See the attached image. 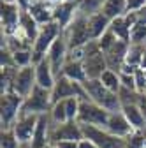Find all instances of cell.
<instances>
[{
	"instance_id": "8fae6325",
	"label": "cell",
	"mask_w": 146,
	"mask_h": 148,
	"mask_svg": "<svg viewBox=\"0 0 146 148\" xmlns=\"http://www.w3.org/2000/svg\"><path fill=\"white\" fill-rule=\"evenodd\" d=\"M35 86H37V81H35V65L18 69V74L14 78V85H12L14 94H18L21 99H27L33 92Z\"/></svg>"
},
{
	"instance_id": "484cf974",
	"label": "cell",
	"mask_w": 146,
	"mask_h": 148,
	"mask_svg": "<svg viewBox=\"0 0 146 148\" xmlns=\"http://www.w3.org/2000/svg\"><path fill=\"white\" fill-rule=\"evenodd\" d=\"M102 12L109 18V20H116L120 16H125L127 12V0H106L104 2V7H102Z\"/></svg>"
},
{
	"instance_id": "7402d4cb",
	"label": "cell",
	"mask_w": 146,
	"mask_h": 148,
	"mask_svg": "<svg viewBox=\"0 0 146 148\" xmlns=\"http://www.w3.org/2000/svg\"><path fill=\"white\" fill-rule=\"evenodd\" d=\"M39 30H41V25L32 18V14L27 12V11H21L20 30H18V34H21L23 37H27V39L33 44L35 39H37V35H39Z\"/></svg>"
},
{
	"instance_id": "60d3db41",
	"label": "cell",
	"mask_w": 146,
	"mask_h": 148,
	"mask_svg": "<svg viewBox=\"0 0 146 148\" xmlns=\"http://www.w3.org/2000/svg\"><path fill=\"white\" fill-rule=\"evenodd\" d=\"M137 106H139V109L143 111V115H144V118H146V94H141V95H139Z\"/></svg>"
},
{
	"instance_id": "f6af8a7d",
	"label": "cell",
	"mask_w": 146,
	"mask_h": 148,
	"mask_svg": "<svg viewBox=\"0 0 146 148\" xmlns=\"http://www.w3.org/2000/svg\"><path fill=\"white\" fill-rule=\"evenodd\" d=\"M46 148H55V146H51V145H48V146H46Z\"/></svg>"
},
{
	"instance_id": "d6986e66",
	"label": "cell",
	"mask_w": 146,
	"mask_h": 148,
	"mask_svg": "<svg viewBox=\"0 0 146 148\" xmlns=\"http://www.w3.org/2000/svg\"><path fill=\"white\" fill-rule=\"evenodd\" d=\"M70 97H76V83L67 79L65 76H58L57 81H55V86L51 88L53 104L60 101H67Z\"/></svg>"
},
{
	"instance_id": "f546056e",
	"label": "cell",
	"mask_w": 146,
	"mask_h": 148,
	"mask_svg": "<svg viewBox=\"0 0 146 148\" xmlns=\"http://www.w3.org/2000/svg\"><path fill=\"white\" fill-rule=\"evenodd\" d=\"M129 44L146 46V23L136 21V25L130 30V41H129Z\"/></svg>"
},
{
	"instance_id": "9c48e42d",
	"label": "cell",
	"mask_w": 146,
	"mask_h": 148,
	"mask_svg": "<svg viewBox=\"0 0 146 148\" xmlns=\"http://www.w3.org/2000/svg\"><path fill=\"white\" fill-rule=\"evenodd\" d=\"M109 118V111L104 109L102 106L92 102V101H85L79 106V115H78V122L83 125H95V127H106Z\"/></svg>"
},
{
	"instance_id": "ffe728a7",
	"label": "cell",
	"mask_w": 146,
	"mask_h": 148,
	"mask_svg": "<svg viewBox=\"0 0 146 148\" xmlns=\"http://www.w3.org/2000/svg\"><path fill=\"white\" fill-rule=\"evenodd\" d=\"M35 81L37 86L44 88V90H51L57 81V74H55L51 64L48 62V58L41 60L39 64H35Z\"/></svg>"
},
{
	"instance_id": "8992f818",
	"label": "cell",
	"mask_w": 146,
	"mask_h": 148,
	"mask_svg": "<svg viewBox=\"0 0 146 148\" xmlns=\"http://www.w3.org/2000/svg\"><path fill=\"white\" fill-rule=\"evenodd\" d=\"M53 108V99H51V90H44L41 86H35L33 92L23 101V109L32 115H46Z\"/></svg>"
},
{
	"instance_id": "d4e9b609",
	"label": "cell",
	"mask_w": 146,
	"mask_h": 148,
	"mask_svg": "<svg viewBox=\"0 0 146 148\" xmlns=\"http://www.w3.org/2000/svg\"><path fill=\"white\" fill-rule=\"evenodd\" d=\"M106 0H76V14L83 18H90L97 12H102Z\"/></svg>"
},
{
	"instance_id": "f1b7e54d",
	"label": "cell",
	"mask_w": 146,
	"mask_h": 148,
	"mask_svg": "<svg viewBox=\"0 0 146 148\" xmlns=\"http://www.w3.org/2000/svg\"><path fill=\"white\" fill-rule=\"evenodd\" d=\"M100 81L102 85L109 90V92H115V94H118V90L121 88V83H120V74L111 71V69H107L102 76H100Z\"/></svg>"
},
{
	"instance_id": "44dd1931",
	"label": "cell",
	"mask_w": 146,
	"mask_h": 148,
	"mask_svg": "<svg viewBox=\"0 0 146 148\" xmlns=\"http://www.w3.org/2000/svg\"><path fill=\"white\" fill-rule=\"evenodd\" d=\"M109 25H111V20H109L104 12H97L93 16H90L88 18V30H90L92 41H99L100 37L109 30Z\"/></svg>"
},
{
	"instance_id": "7a4b0ae2",
	"label": "cell",
	"mask_w": 146,
	"mask_h": 148,
	"mask_svg": "<svg viewBox=\"0 0 146 148\" xmlns=\"http://www.w3.org/2000/svg\"><path fill=\"white\" fill-rule=\"evenodd\" d=\"M83 65L88 79H100V76L107 71L104 53L97 41H90L83 48Z\"/></svg>"
},
{
	"instance_id": "836d02e7",
	"label": "cell",
	"mask_w": 146,
	"mask_h": 148,
	"mask_svg": "<svg viewBox=\"0 0 146 148\" xmlns=\"http://www.w3.org/2000/svg\"><path fill=\"white\" fill-rule=\"evenodd\" d=\"M20 146L21 143L18 141V138L14 136L11 129L2 131V134H0V148H20Z\"/></svg>"
},
{
	"instance_id": "2e32d148",
	"label": "cell",
	"mask_w": 146,
	"mask_h": 148,
	"mask_svg": "<svg viewBox=\"0 0 146 148\" xmlns=\"http://www.w3.org/2000/svg\"><path fill=\"white\" fill-rule=\"evenodd\" d=\"M32 18L37 21L41 27L42 25H48L53 21V12H55V2L53 0H35L32 4L30 11Z\"/></svg>"
},
{
	"instance_id": "b9f144b4",
	"label": "cell",
	"mask_w": 146,
	"mask_h": 148,
	"mask_svg": "<svg viewBox=\"0 0 146 148\" xmlns=\"http://www.w3.org/2000/svg\"><path fill=\"white\" fill-rule=\"evenodd\" d=\"M79 148H99V146H97L93 141H90V139H85V138H83V139L79 141Z\"/></svg>"
},
{
	"instance_id": "7bdbcfd3",
	"label": "cell",
	"mask_w": 146,
	"mask_h": 148,
	"mask_svg": "<svg viewBox=\"0 0 146 148\" xmlns=\"http://www.w3.org/2000/svg\"><path fill=\"white\" fill-rule=\"evenodd\" d=\"M141 69L146 71V51H144V57H143V62H141Z\"/></svg>"
},
{
	"instance_id": "bcb514c9",
	"label": "cell",
	"mask_w": 146,
	"mask_h": 148,
	"mask_svg": "<svg viewBox=\"0 0 146 148\" xmlns=\"http://www.w3.org/2000/svg\"><path fill=\"white\" fill-rule=\"evenodd\" d=\"M144 132H146V131H144Z\"/></svg>"
},
{
	"instance_id": "ee69618b",
	"label": "cell",
	"mask_w": 146,
	"mask_h": 148,
	"mask_svg": "<svg viewBox=\"0 0 146 148\" xmlns=\"http://www.w3.org/2000/svg\"><path fill=\"white\" fill-rule=\"evenodd\" d=\"M2 2H4V4H16L18 0H2Z\"/></svg>"
},
{
	"instance_id": "4fadbf2b",
	"label": "cell",
	"mask_w": 146,
	"mask_h": 148,
	"mask_svg": "<svg viewBox=\"0 0 146 148\" xmlns=\"http://www.w3.org/2000/svg\"><path fill=\"white\" fill-rule=\"evenodd\" d=\"M46 58L51 64L55 74H57V78L62 76V69H63V65H65V62L69 58V46H67V41H65L63 34L53 42V46L49 48V51L46 55Z\"/></svg>"
},
{
	"instance_id": "ac0fdd59",
	"label": "cell",
	"mask_w": 146,
	"mask_h": 148,
	"mask_svg": "<svg viewBox=\"0 0 146 148\" xmlns=\"http://www.w3.org/2000/svg\"><path fill=\"white\" fill-rule=\"evenodd\" d=\"M49 134H51V118L49 113L41 115L37 120V127L32 138V146L33 148H46L49 145Z\"/></svg>"
},
{
	"instance_id": "30bf717a",
	"label": "cell",
	"mask_w": 146,
	"mask_h": 148,
	"mask_svg": "<svg viewBox=\"0 0 146 148\" xmlns=\"http://www.w3.org/2000/svg\"><path fill=\"white\" fill-rule=\"evenodd\" d=\"M37 120H39L37 115L27 113V111H21V113H20L18 120H16L14 125L11 127V131L14 132V136L18 138V141H20L21 145H23V143H32L35 127H37Z\"/></svg>"
},
{
	"instance_id": "4dcf8cb0",
	"label": "cell",
	"mask_w": 146,
	"mask_h": 148,
	"mask_svg": "<svg viewBox=\"0 0 146 148\" xmlns=\"http://www.w3.org/2000/svg\"><path fill=\"white\" fill-rule=\"evenodd\" d=\"M12 58H14V65H16L18 69L33 65V53H32V49L16 51V53H12Z\"/></svg>"
},
{
	"instance_id": "cb8c5ba5",
	"label": "cell",
	"mask_w": 146,
	"mask_h": 148,
	"mask_svg": "<svg viewBox=\"0 0 146 148\" xmlns=\"http://www.w3.org/2000/svg\"><path fill=\"white\" fill-rule=\"evenodd\" d=\"M121 113L125 115L127 120H129V123L132 125L134 131H146V118H144L143 111L139 109L137 104L121 106Z\"/></svg>"
},
{
	"instance_id": "603a6c76",
	"label": "cell",
	"mask_w": 146,
	"mask_h": 148,
	"mask_svg": "<svg viewBox=\"0 0 146 148\" xmlns=\"http://www.w3.org/2000/svg\"><path fill=\"white\" fill-rule=\"evenodd\" d=\"M62 76H65L67 79L74 81V83H85L88 79L83 62L81 60H70V58H67V62L62 69Z\"/></svg>"
},
{
	"instance_id": "5b68a950",
	"label": "cell",
	"mask_w": 146,
	"mask_h": 148,
	"mask_svg": "<svg viewBox=\"0 0 146 148\" xmlns=\"http://www.w3.org/2000/svg\"><path fill=\"white\" fill-rule=\"evenodd\" d=\"M23 101L18 94L14 92H7L2 94L0 99V123H2V131H7L14 125V122L20 116L21 109H23Z\"/></svg>"
},
{
	"instance_id": "9a60e30c",
	"label": "cell",
	"mask_w": 146,
	"mask_h": 148,
	"mask_svg": "<svg viewBox=\"0 0 146 148\" xmlns=\"http://www.w3.org/2000/svg\"><path fill=\"white\" fill-rule=\"evenodd\" d=\"M104 129H106L107 132H111L113 136H118V138H121V139H127L132 132H136L121 111L109 113V118H107V123H106Z\"/></svg>"
},
{
	"instance_id": "83f0119b",
	"label": "cell",
	"mask_w": 146,
	"mask_h": 148,
	"mask_svg": "<svg viewBox=\"0 0 146 148\" xmlns=\"http://www.w3.org/2000/svg\"><path fill=\"white\" fill-rule=\"evenodd\" d=\"M0 94H7L12 92V85H14V78L18 74V67H0Z\"/></svg>"
},
{
	"instance_id": "ba28073f",
	"label": "cell",
	"mask_w": 146,
	"mask_h": 148,
	"mask_svg": "<svg viewBox=\"0 0 146 148\" xmlns=\"http://www.w3.org/2000/svg\"><path fill=\"white\" fill-rule=\"evenodd\" d=\"M83 138L93 141L99 148H125V139L113 136L111 132H107L102 127H95V125H83Z\"/></svg>"
},
{
	"instance_id": "d590c367",
	"label": "cell",
	"mask_w": 146,
	"mask_h": 148,
	"mask_svg": "<svg viewBox=\"0 0 146 148\" xmlns=\"http://www.w3.org/2000/svg\"><path fill=\"white\" fill-rule=\"evenodd\" d=\"M79 106H81V102H79L76 97H70V99L65 101V109H67V118H69V120H78Z\"/></svg>"
},
{
	"instance_id": "4316f807",
	"label": "cell",
	"mask_w": 146,
	"mask_h": 148,
	"mask_svg": "<svg viewBox=\"0 0 146 148\" xmlns=\"http://www.w3.org/2000/svg\"><path fill=\"white\" fill-rule=\"evenodd\" d=\"M146 46H139V44H129V49H127V57H125V64L132 67V69H139L143 57H144Z\"/></svg>"
},
{
	"instance_id": "5bb4252c",
	"label": "cell",
	"mask_w": 146,
	"mask_h": 148,
	"mask_svg": "<svg viewBox=\"0 0 146 148\" xmlns=\"http://www.w3.org/2000/svg\"><path fill=\"white\" fill-rule=\"evenodd\" d=\"M127 49H129V42L125 41H116L115 44H111L107 49H104V58L107 64V69H111L115 72L120 74L123 64H125V57H127Z\"/></svg>"
},
{
	"instance_id": "d6a6232c",
	"label": "cell",
	"mask_w": 146,
	"mask_h": 148,
	"mask_svg": "<svg viewBox=\"0 0 146 148\" xmlns=\"http://www.w3.org/2000/svg\"><path fill=\"white\" fill-rule=\"evenodd\" d=\"M125 148H146V132L136 131L125 139Z\"/></svg>"
},
{
	"instance_id": "7c38bea8",
	"label": "cell",
	"mask_w": 146,
	"mask_h": 148,
	"mask_svg": "<svg viewBox=\"0 0 146 148\" xmlns=\"http://www.w3.org/2000/svg\"><path fill=\"white\" fill-rule=\"evenodd\" d=\"M20 18H21V9L18 4H4L0 7V25H2V34L4 35H14L20 30Z\"/></svg>"
},
{
	"instance_id": "f35d334b",
	"label": "cell",
	"mask_w": 146,
	"mask_h": 148,
	"mask_svg": "<svg viewBox=\"0 0 146 148\" xmlns=\"http://www.w3.org/2000/svg\"><path fill=\"white\" fill-rule=\"evenodd\" d=\"M143 7H146V0H127V11L129 12H137Z\"/></svg>"
},
{
	"instance_id": "e575fe53",
	"label": "cell",
	"mask_w": 146,
	"mask_h": 148,
	"mask_svg": "<svg viewBox=\"0 0 146 148\" xmlns=\"http://www.w3.org/2000/svg\"><path fill=\"white\" fill-rule=\"evenodd\" d=\"M139 95H141V94H137V92H134V90H127V88H120V90H118V97H120L121 106H127V104H137Z\"/></svg>"
},
{
	"instance_id": "52a82bcc",
	"label": "cell",
	"mask_w": 146,
	"mask_h": 148,
	"mask_svg": "<svg viewBox=\"0 0 146 148\" xmlns=\"http://www.w3.org/2000/svg\"><path fill=\"white\" fill-rule=\"evenodd\" d=\"M81 139H83V127L78 120H69L63 123L51 122L49 145H57L62 141H81Z\"/></svg>"
},
{
	"instance_id": "74e56055",
	"label": "cell",
	"mask_w": 146,
	"mask_h": 148,
	"mask_svg": "<svg viewBox=\"0 0 146 148\" xmlns=\"http://www.w3.org/2000/svg\"><path fill=\"white\" fill-rule=\"evenodd\" d=\"M120 83H121V88H127V90H136V79H134V74H120Z\"/></svg>"
},
{
	"instance_id": "ab89813d",
	"label": "cell",
	"mask_w": 146,
	"mask_h": 148,
	"mask_svg": "<svg viewBox=\"0 0 146 148\" xmlns=\"http://www.w3.org/2000/svg\"><path fill=\"white\" fill-rule=\"evenodd\" d=\"M55 148H79V141H62L57 145H51Z\"/></svg>"
},
{
	"instance_id": "3957f363",
	"label": "cell",
	"mask_w": 146,
	"mask_h": 148,
	"mask_svg": "<svg viewBox=\"0 0 146 148\" xmlns=\"http://www.w3.org/2000/svg\"><path fill=\"white\" fill-rule=\"evenodd\" d=\"M62 34H63V28H62L58 23H55V21H51V23L41 27L39 35H37V39H35V42H33V48H32V53H33V65L46 58L49 48L53 46V42L57 41Z\"/></svg>"
},
{
	"instance_id": "8d00e7d4",
	"label": "cell",
	"mask_w": 146,
	"mask_h": 148,
	"mask_svg": "<svg viewBox=\"0 0 146 148\" xmlns=\"http://www.w3.org/2000/svg\"><path fill=\"white\" fill-rule=\"evenodd\" d=\"M134 79H136V90H137V94H146V71L141 69V67L136 69Z\"/></svg>"
},
{
	"instance_id": "6da1fadb",
	"label": "cell",
	"mask_w": 146,
	"mask_h": 148,
	"mask_svg": "<svg viewBox=\"0 0 146 148\" xmlns=\"http://www.w3.org/2000/svg\"><path fill=\"white\" fill-rule=\"evenodd\" d=\"M86 94H88V99L102 106L104 109H107L109 113H116V111H121V102H120V97L115 92H109L100 79H86L83 83Z\"/></svg>"
},
{
	"instance_id": "1f68e13d",
	"label": "cell",
	"mask_w": 146,
	"mask_h": 148,
	"mask_svg": "<svg viewBox=\"0 0 146 148\" xmlns=\"http://www.w3.org/2000/svg\"><path fill=\"white\" fill-rule=\"evenodd\" d=\"M49 118L53 123H63V122H69L67 118V109H65V101H60V102H55L51 111H49Z\"/></svg>"
},
{
	"instance_id": "e0dca14e",
	"label": "cell",
	"mask_w": 146,
	"mask_h": 148,
	"mask_svg": "<svg viewBox=\"0 0 146 148\" xmlns=\"http://www.w3.org/2000/svg\"><path fill=\"white\" fill-rule=\"evenodd\" d=\"M74 18H76V2H67V0H62V2L55 4L53 21L58 23L62 28H67L72 23Z\"/></svg>"
},
{
	"instance_id": "277c9868",
	"label": "cell",
	"mask_w": 146,
	"mask_h": 148,
	"mask_svg": "<svg viewBox=\"0 0 146 148\" xmlns=\"http://www.w3.org/2000/svg\"><path fill=\"white\" fill-rule=\"evenodd\" d=\"M63 37L67 41L69 51L85 48L90 41H92L90 30H88V18H83V16L76 14V18L72 20V23L67 28H63Z\"/></svg>"
}]
</instances>
